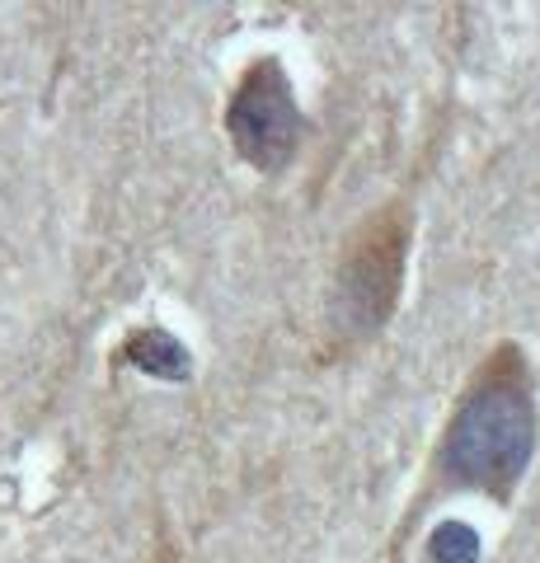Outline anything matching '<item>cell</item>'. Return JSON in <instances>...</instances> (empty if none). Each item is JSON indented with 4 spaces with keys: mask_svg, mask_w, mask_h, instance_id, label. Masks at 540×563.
I'll return each instance as SVG.
<instances>
[{
    "mask_svg": "<svg viewBox=\"0 0 540 563\" xmlns=\"http://www.w3.org/2000/svg\"><path fill=\"white\" fill-rule=\"evenodd\" d=\"M132 362L146 366V372H155V376H184V366H188L184 347L161 329H151V333H142V339L132 343Z\"/></svg>",
    "mask_w": 540,
    "mask_h": 563,
    "instance_id": "4",
    "label": "cell"
},
{
    "mask_svg": "<svg viewBox=\"0 0 540 563\" xmlns=\"http://www.w3.org/2000/svg\"><path fill=\"white\" fill-rule=\"evenodd\" d=\"M475 531L470 526H461V521H447L442 531H438V540H432V559L438 563H470L475 559Z\"/></svg>",
    "mask_w": 540,
    "mask_h": 563,
    "instance_id": "5",
    "label": "cell"
},
{
    "mask_svg": "<svg viewBox=\"0 0 540 563\" xmlns=\"http://www.w3.org/2000/svg\"><path fill=\"white\" fill-rule=\"evenodd\" d=\"M409 258V211L390 202L357 225L334 273V324L348 339H372L399 306Z\"/></svg>",
    "mask_w": 540,
    "mask_h": 563,
    "instance_id": "2",
    "label": "cell"
},
{
    "mask_svg": "<svg viewBox=\"0 0 540 563\" xmlns=\"http://www.w3.org/2000/svg\"><path fill=\"white\" fill-rule=\"evenodd\" d=\"M536 385L527 352L517 343H498L447 418L438 470L447 484L484 493L489 503L508 507L521 488L536 455Z\"/></svg>",
    "mask_w": 540,
    "mask_h": 563,
    "instance_id": "1",
    "label": "cell"
},
{
    "mask_svg": "<svg viewBox=\"0 0 540 563\" xmlns=\"http://www.w3.org/2000/svg\"><path fill=\"white\" fill-rule=\"evenodd\" d=\"M225 132L235 155L258 174H283L306 141V118L296 103L287 66L264 52L235 80V95L225 103Z\"/></svg>",
    "mask_w": 540,
    "mask_h": 563,
    "instance_id": "3",
    "label": "cell"
}]
</instances>
